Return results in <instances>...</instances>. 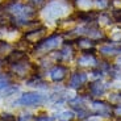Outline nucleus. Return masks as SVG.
<instances>
[{
    "label": "nucleus",
    "mask_w": 121,
    "mask_h": 121,
    "mask_svg": "<svg viewBox=\"0 0 121 121\" xmlns=\"http://www.w3.org/2000/svg\"><path fill=\"white\" fill-rule=\"evenodd\" d=\"M107 88H108V86H107L105 83L100 82V80H94V82L88 86V91H90L91 96H95V97L103 96V95L105 94Z\"/></svg>",
    "instance_id": "nucleus-9"
},
{
    "label": "nucleus",
    "mask_w": 121,
    "mask_h": 121,
    "mask_svg": "<svg viewBox=\"0 0 121 121\" xmlns=\"http://www.w3.org/2000/svg\"><path fill=\"white\" fill-rule=\"evenodd\" d=\"M60 41H62V37L59 34H53V36L48 37V38H43L42 41H39L38 43H36V48H34V53H38V54H49V52H52L54 49H57L60 45Z\"/></svg>",
    "instance_id": "nucleus-1"
},
{
    "label": "nucleus",
    "mask_w": 121,
    "mask_h": 121,
    "mask_svg": "<svg viewBox=\"0 0 121 121\" xmlns=\"http://www.w3.org/2000/svg\"><path fill=\"white\" fill-rule=\"evenodd\" d=\"M95 43L96 42L92 38H90V37H82V38H78V41H76L78 48L83 53H94L92 49L95 48Z\"/></svg>",
    "instance_id": "nucleus-11"
},
{
    "label": "nucleus",
    "mask_w": 121,
    "mask_h": 121,
    "mask_svg": "<svg viewBox=\"0 0 121 121\" xmlns=\"http://www.w3.org/2000/svg\"><path fill=\"white\" fill-rule=\"evenodd\" d=\"M76 4H78L80 11H87V9H90L91 4H92V0H78Z\"/></svg>",
    "instance_id": "nucleus-18"
},
{
    "label": "nucleus",
    "mask_w": 121,
    "mask_h": 121,
    "mask_svg": "<svg viewBox=\"0 0 121 121\" xmlns=\"http://www.w3.org/2000/svg\"><path fill=\"white\" fill-rule=\"evenodd\" d=\"M32 120V115L30 113H21L17 117V121H30Z\"/></svg>",
    "instance_id": "nucleus-25"
},
{
    "label": "nucleus",
    "mask_w": 121,
    "mask_h": 121,
    "mask_svg": "<svg viewBox=\"0 0 121 121\" xmlns=\"http://www.w3.org/2000/svg\"><path fill=\"white\" fill-rule=\"evenodd\" d=\"M67 4H65L63 1H53V3H49L48 7L45 8V12H43V16H45L48 20H57L60 16H63L67 11Z\"/></svg>",
    "instance_id": "nucleus-3"
},
{
    "label": "nucleus",
    "mask_w": 121,
    "mask_h": 121,
    "mask_svg": "<svg viewBox=\"0 0 121 121\" xmlns=\"http://www.w3.org/2000/svg\"><path fill=\"white\" fill-rule=\"evenodd\" d=\"M26 59V53L22 52V50H13L8 55H7L5 60L8 62L9 65H15V63H18L21 60H25Z\"/></svg>",
    "instance_id": "nucleus-12"
},
{
    "label": "nucleus",
    "mask_w": 121,
    "mask_h": 121,
    "mask_svg": "<svg viewBox=\"0 0 121 121\" xmlns=\"http://www.w3.org/2000/svg\"><path fill=\"white\" fill-rule=\"evenodd\" d=\"M87 79H88V76L86 73H83V71H76V73L70 75L69 87L73 88V90H79V88H82L87 83Z\"/></svg>",
    "instance_id": "nucleus-7"
},
{
    "label": "nucleus",
    "mask_w": 121,
    "mask_h": 121,
    "mask_svg": "<svg viewBox=\"0 0 121 121\" xmlns=\"http://www.w3.org/2000/svg\"><path fill=\"white\" fill-rule=\"evenodd\" d=\"M73 55H74V50H73V48H71V45L66 43V45L63 46V49L59 52V59L70 60L71 58H73Z\"/></svg>",
    "instance_id": "nucleus-14"
},
{
    "label": "nucleus",
    "mask_w": 121,
    "mask_h": 121,
    "mask_svg": "<svg viewBox=\"0 0 121 121\" xmlns=\"http://www.w3.org/2000/svg\"><path fill=\"white\" fill-rule=\"evenodd\" d=\"M75 117L73 111H62L60 113L57 115V120L58 121H73V118Z\"/></svg>",
    "instance_id": "nucleus-15"
},
{
    "label": "nucleus",
    "mask_w": 121,
    "mask_h": 121,
    "mask_svg": "<svg viewBox=\"0 0 121 121\" xmlns=\"http://www.w3.org/2000/svg\"><path fill=\"white\" fill-rule=\"evenodd\" d=\"M33 121H55V118L48 115H41V116H37Z\"/></svg>",
    "instance_id": "nucleus-24"
},
{
    "label": "nucleus",
    "mask_w": 121,
    "mask_h": 121,
    "mask_svg": "<svg viewBox=\"0 0 121 121\" xmlns=\"http://www.w3.org/2000/svg\"><path fill=\"white\" fill-rule=\"evenodd\" d=\"M0 66H1V60H0Z\"/></svg>",
    "instance_id": "nucleus-29"
},
{
    "label": "nucleus",
    "mask_w": 121,
    "mask_h": 121,
    "mask_svg": "<svg viewBox=\"0 0 121 121\" xmlns=\"http://www.w3.org/2000/svg\"><path fill=\"white\" fill-rule=\"evenodd\" d=\"M91 112L95 116H99V117H109L112 115V107L105 101L94 100L91 103Z\"/></svg>",
    "instance_id": "nucleus-4"
},
{
    "label": "nucleus",
    "mask_w": 121,
    "mask_h": 121,
    "mask_svg": "<svg viewBox=\"0 0 121 121\" xmlns=\"http://www.w3.org/2000/svg\"><path fill=\"white\" fill-rule=\"evenodd\" d=\"M121 53V45L116 46L113 43H108L100 48V54L105 55V57H112V55H117Z\"/></svg>",
    "instance_id": "nucleus-13"
},
{
    "label": "nucleus",
    "mask_w": 121,
    "mask_h": 121,
    "mask_svg": "<svg viewBox=\"0 0 121 121\" xmlns=\"http://www.w3.org/2000/svg\"><path fill=\"white\" fill-rule=\"evenodd\" d=\"M11 86V79L8 75H0V92Z\"/></svg>",
    "instance_id": "nucleus-17"
},
{
    "label": "nucleus",
    "mask_w": 121,
    "mask_h": 121,
    "mask_svg": "<svg viewBox=\"0 0 121 121\" xmlns=\"http://www.w3.org/2000/svg\"><path fill=\"white\" fill-rule=\"evenodd\" d=\"M45 3V0H29V5L33 7L34 9L36 8H41Z\"/></svg>",
    "instance_id": "nucleus-22"
},
{
    "label": "nucleus",
    "mask_w": 121,
    "mask_h": 121,
    "mask_svg": "<svg viewBox=\"0 0 121 121\" xmlns=\"http://www.w3.org/2000/svg\"><path fill=\"white\" fill-rule=\"evenodd\" d=\"M69 75V67L65 65H54L49 71V76L54 83H60Z\"/></svg>",
    "instance_id": "nucleus-6"
},
{
    "label": "nucleus",
    "mask_w": 121,
    "mask_h": 121,
    "mask_svg": "<svg viewBox=\"0 0 121 121\" xmlns=\"http://www.w3.org/2000/svg\"><path fill=\"white\" fill-rule=\"evenodd\" d=\"M112 113L115 116H118V117H121V104H118V105H115L112 108Z\"/></svg>",
    "instance_id": "nucleus-26"
},
{
    "label": "nucleus",
    "mask_w": 121,
    "mask_h": 121,
    "mask_svg": "<svg viewBox=\"0 0 121 121\" xmlns=\"http://www.w3.org/2000/svg\"><path fill=\"white\" fill-rule=\"evenodd\" d=\"M0 121H16V116L11 115V113H3L0 116Z\"/></svg>",
    "instance_id": "nucleus-23"
},
{
    "label": "nucleus",
    "mask_w": 121,
    "mask_h": 121,
    "mask_svg": "<svg viewBox=\"0 0 121 121\" xmlns=\"http://www.w3.org/2000/svg\"><path fill=\"white\" fill-rule=\"evenodd\" d=\"M46 100L45 95L41 92H25L20 96V99L16 100L15 104L24 107H38Z\"/></svg>",
    "instance_id": "nucleus-2"
},
{
    "label": "nucleus",
    "mask_w": 121,
    "mask_h": 121,
    "mask_svg": "<svg viewBox=\"0 0 121 121\" xmlns=\"http://www.w3.org/2000/svg\"><path fill=\"white\" fill-rule=\"evenodd\" d=\"M76 62L80 67H94L97 65V59L95 58L94 53H84L78 58Z\"/></svg>",
    "instance_id": "nucleus-10"
},
{
    "label": "nucleus",
    "mask_w": 121,
    "mask_h": 121,
    "mask_svg": "<svg viewBox=\"0 0 121 121\" xmlns=\"http://www.w3.org/2000/svg\"><path fill=\"white\" fill-rule=\"evenodd\" d=\"M45 26H39L38 29H32V30H28L26 33L24 34V38L26 39L29 43H38L39 41H42L45 38Z\"/></svg>",
    "instance_id": "nucleus-8"
},
{
    "label": "nucleus",
    "mask_w": 121,
    "mask_h": 121,
    "mask_svg": "<svg viewBox=\"0 0 121 121\" xmlns=\"http://www.w3.org/2000/svg\"><path fill=\"white\" fill-rule=\"evenodd\" d=\"M99 22L105 24V25H111V24H112V18H111V16H109V15L103 13V15L99 16Z\"/></svg>",
    "instance_id": "nucleus-19"
},
{
    "label": "nucleus",
    "mask_w": 121,
    "mask_h": 121,
    "mask_svg": "<svg viewBox=\"0 0 121 121\" xmlns=\"http://www.w3.org/2000/svg\"><path fill=\"white\" fill-rule=\"evenodd\" d=\"M116 67H117L118 70H121V57H118L117 62H116Z\"/></svg>",
    "instance_id": "nucleus-27"
},
{
    "label": "nucleus",
    "mask_w": 121,
    "mask_h": 121,
    "mask_svg": "<svg viewBox=\"0 0 121 121\" xmlns=\"http://www.w3.org/2000/svg\"><path fill=\"white\" fill-rule=\"evenodd\" d=\"M12 71L18 76H33L36 73V67L30 63V62H25V60H21V62H18V63H15L12 65Z\"/></svg>",
    "instance_id": "nucleus-5"
},
{
    "label": "nucleus",
    "mask_w": 121,
    "mask_h": 121,
    "mask_svg": "<svg viewBox=\"0 0 121 121\" xmlns=\"http://www.w3.org/2000/svg\"><path fill=\"white\" fill-rule=\"evenodd\" d=\"M18 87H16V86H9V87H7L5 90H4V95L3 96H11L12 94H15V92H17Z\"/></svg>",
    "instance_id": "nucleus-20"
},
{
    "label": "nucleus",
    "mask_w": 121,
    "mask_h": 121,
    "mask_svg": "<svg viewBox=\"0 0 121 121\" xmlns=\"http://www.w3.org/2000/svg\"><path fill=\"white\" fill-rule=\"evenodd\" d=\"M95 4H96L97 8L105 9V8H108V5L111 3H109V0H96V1H95Z\"/></svg>",
    "instance_id": "nucleus-21"
},
{
    "label": "nucleus",
    "mask_w": 121,
    "mask_h": 121,
    "mask_svg": "<svg viewBox=\"0 0 121 121\" xmlns=\"http://www.w3.org/2000/svg\"><path fill=\"white\" fill-rule=\"evenodd\" d=\"M109 103L113 105H118L121 104V92H111L109 94Z\"/></svg>",
    "instance_id": "nucleus-16"
},
{
    "label": "nucleus",
    "mask_w": 121,
    "mask_h": 121,
    "mask_svg": "<svg viewBox=\"0 0 121 121\" xmlns=\"http://www.w3.org/2000/svg\"><path fill=\"white\" fill-rule=\"evenodd\" d=\"M84 121H99V120H94V118H86Z\"/></svg>",
    "instance_id": "nucleus-28"
}]
</instances>
